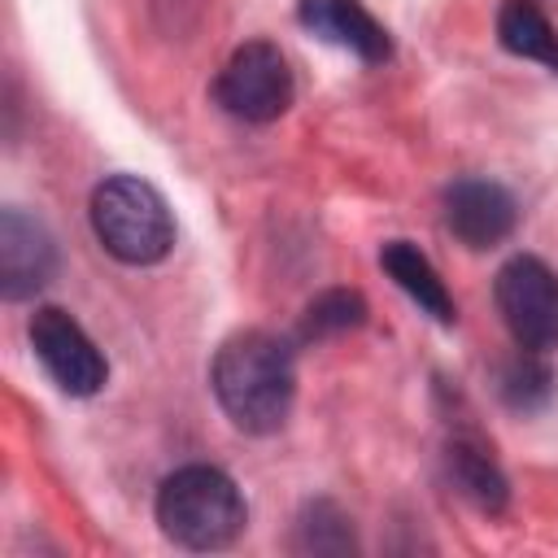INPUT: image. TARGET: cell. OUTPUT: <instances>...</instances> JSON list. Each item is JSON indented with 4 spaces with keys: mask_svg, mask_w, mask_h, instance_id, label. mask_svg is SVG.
I'll return each mask as SVG.
<instances>
[{
    "mask_svg": "<svg viewBox=\"0 0 558 558\" xmlns=\"http://www.w3.org/2000/svg\"><path fill=\"white\" fill-rule=\"evenodd\" d=\"M209 388H214L222 414L240 432H248V436L279 432L296 401L292 344L262 327L227 336L209 362Z\"/></svg>",
    "mask_w": 558,
    "mask_h": 558,
    "instance_id": "1",
    "label": "cell"
},
{
    "mask_svg": "<svg viewBox=\"0 0 558 558\" xmlns=\"http://www.w3.org/2000/svg\"><path fill=\"white\" fill-rule=\"evenodd\" d=\"M153 510H157L161 532L179 549H196V554L227 549L248 523V506H244L235 480L218 466H205V462L170 471L157 484Z\"/></svg>",
    "mask_w": 558,
    "mask_h": 558,
    "instance_id": "2",
    "label": "cell"
},
{
    "mask_svg": "<svg viewBox=\"0 0 558 558\" xmlns=\"http://www.w3.org/2000/svg\"><path fill=\"white\" fill-rule=\"evenodd\" d=\"M100 248L122 266H157L174 248V214L166 196L140 174H109L87 205Z\"/></svg>",
    "mask_w": 558,
    "mask_h": 558,
    "instance_id": "3",
    "label": "cell"
},
{
    "mask_svg": "<svg viewBox=\"0 0 558 558\" xmlns=\"http://www.w3.org/2000/svg\"><path fill=\"white\" fill-rule=\"evenodd\" d=\"M292 96H296V83H292L288 57L270 39L240 44L214 78L218 109L240 118V122H253V126L283 118L292 109Z\"/></svg>",
    "mask_w": 558,
    "mask_h": 558,
    "instance_id": "4",
    "label": "cell"
},
{
    "mask_svg": "<svg viewBox=\"0 0 558 558\" xmlns=\"http://www.w3.org/2000/svg\"><path fill=\"white\" fill-rule=\"evenodd\" d=\"M493 296L519 349H532V353L558 349V275L541 257L532 253L510 257L497 270Z\"/></svg>",
    "mask_w": 558,
    "mask_h": 558,
    "instance_id": "5",
    "label": "cell"
},
{
    "mask_svg": "<svg viewBox=\"0 0 558 558\" xmlns=\"http://www.w3.org/2000/svg\"><path fill=\"white\" fill-rule=\"evenodd\" d=\"M26 336H31L39 366L65 397H96L105 388V379H109L105 353L61 305H39L26 323Z\"/></svg>",
    "mask_w": 558,
    "mask_h": 558,
    "instance_id": "6",
    "label": "cell"
},
{
    "mask_svg": "<svg viewBox=\"0 0 558 558\" xmlns=\"http://www.w3.org/2000/svg\"><path fill=\"white\" fill-rule=\"evenodd\" d=\"M57 275V240L26 209L9 205L0 214V296L26 301L44 292Z\"/></svg>",
    "mask_w": 558,
    "mask_h": 558,
    "instance_id": "7",
    "label": "cell"
},
{
    "mask_svg": "<svg viewBox=\"0 0 558 558\" xmlns=\"http://www.w3.org/2000/svg\"><path fill=\"white\" fill-rule=\"evenodd\" d=\"M445 227L466 248H497L519 222L514 196L493 179H453L440 196Z\"/></svg>",
    "mask_w": 558,
    "mask_h": 558,
    "instance_id": "8",
    "label": "cell"
},
{
    "mask_svg": "<svg viewBox=\"0 0 558 558\" xmlns=\"http://www.w3.org/2000/svg\"><path fill=\"white\" fill-rule=\"evenodd\" d=\"M296 22L310 35L353 52L366 65H379L392 57V39L384 22H375V13L362 0H296Z\"/></svg>",
    "mask_w": 558,
    "mask_h": 558,
    "instance_id": "9",
    "label": "cell"
},
{
    "mask_svg": "<svg viewBox=\"0 0 558 558\" xmlns=\"http://www.w3.org/2000/svg\"><path fill=\"white\" fill-rule=\"evenodd\" d=\"M379 266L388 270V279H392L427 318H436L440 327H449V323L458 318L453 296H449L440 270L432 266V257H427L418 244H410V240H388V244L379 248Z\"/></svg>",
    "mask_w": 558,
    "mask_h": 558,
    "instance_id": "10",
    "label": "cell"
},
{
    "mask_svg": "<svg viewBox=\"0 0 558 558\" xmlns=\"http://www.w3.org/2000/svg\"><path fill=\"white\" fill-rule=\"evenodd\" d=\"M445 475H449L453 493L466 497L484 514H501L506 501H510V484H506L501 466L493 462V453L475 436H449V445H445Z\"/></svg>",
    "mask_w": 558,
    "mask_h": 558,
    "instance_id": "11",
    "label": "cell"
},
{
    "mask_svg": "<svg viewBox=\"0 0 558 558\" xmlns=\"http://www.w3.org/2000/svg\"><path fill=\"white\" fill-rule=\"evenodd\" d=\"M497 39L510 57L536 61L558 74V31L541 13L536 0H501L497 9Z\"/></svg>",
    "mask_w": 558,
    "mask_h": 558,
    "instance_id": "12",
    "label": "cell"
},
{
    "mask_svg": "<svg viewBox=\"0 0 558 558\" xmlns=\"http://www.w3.org/2000/svg\"><path fill=\"white\" fill-rule=\"evenodd\" d=\"M366 323V301L353 288H331L323 296H314L301 314V340H327L340 331H353Z\"/></svg>",
    "mask_w": 558,
    "mask_h": 558,
    "instance_id": "13",
    "label": "cell"
},
{
    "mask_svg": "<svg viewBox=\"0 0 558 558\" xmlns=\"http://www.w3.org/2000/svg\"><path fill=\"white\" fill-rule=\"evenodd\" d=\"M501 401L510 410H541L554 392V375L545 366V353H532V349H519L506 366H501Z\"/></svg>",
    "mask_w": 558,
    "mask_h": 558,
    "instance_id": "14",
    "label": "cell"
},
{
    "mask_svg": "<svg viewBox=\"0 0 558 558\" xmlns=\"http://www.w3.org/2000/svg\"><path fill=\"white\" fill-rule=\"evenodd\" d=\"M301 554H353V527L331 501H310L296 519Z\"/></svg>",
    "mask_w": 558,
    "mask_h": 558,
    "instance_id": "15",
    "label": "cell"
}]
</instances>
